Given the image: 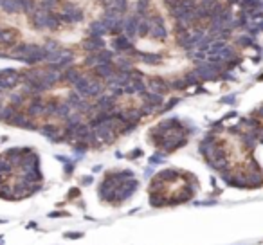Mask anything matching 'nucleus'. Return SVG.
Here are the masks:
<instances>
[{"mask_svg":"<svg viewBox=\"0 0 263 245\" xmlns=\"http://www.w3.org/2000/svg\"><path fill=\"white\" fill-rule=\"evenodd\" d=\"M105 47H106L105 38H90V36H87L81 41V51H85V54H94V52H97V51H101Z\"/></svg>","mask_w":263,"mask_h":245,"instance_id":"obj_8","label":"nucleus"},{"mask_svg":"<svg viewBox=\"0 0 263 245\" xmlns=\"http://www.w3.org/2000/svg\"><path fill=\"white\" fill-rule=\"evenodd\" d=\"M56 7H60V2L56 0H38V9L43 13H54Z\"/></svg>","mask_w":263,"mask_h":245,"instance_id":"obj_20","label":"nucleus"},{"mask_svg":"<svg viewBox=\"0 0 263 245\" xmlns=\"http://www.w3.org/2000/svg\"><path fill=\"white\" fill-rule=\"evenodd\" d=\"M74 162H76V161H72V162L69 161V162L63 164V173H65V175H72V171H74Z\"/></svg>","mask_w":263,"mask_h":245,"instance_id":"obj_27","label":"nucleus"},{"mask_svg":"<svg viewBox=\"0 0 263 245\" xmlns=\"http://www.w3.org/2000/svg\"><path fill=\"white\" fill-rule=\"evenodd\" d=\"M168 153H164L162 150H159V152H155L151 157H150V164L151 166H155V164H161V162H164V157H166Z\"/></svg>","mask_w":263,"mask_h":245,"instance_id":"obj_25","label":"nucleus"},{"mask_svg":"<svg viewBox=\"0 0 263 245\" xmlns=\"http://www.w3.org/2000/svg\"><path fill=\"white\" fill-rule=\"evenodd\" d=\"M41 47L45 49V52H47L49 56H52L54 52H58V51L61 49V45H60L58 41H54V40H47V41H45V43H43Z\"/></svg>","mask_w":263,"mask_h":245,"instance_id":"obj_23","label":"nucleus"},{"mask_svg":"<svg viewBox=\"0 0 263 245\" xmlns=\"http://www.w3.org/2000/svg\"><path fill=\"white\" fill-rule=\"evenodd\" d=\"M83 117H85V115H83V114H79V112H76V110H74V112H70V114L63 119V128H65V130H76V128H78V126L85 121Z\"/></svg>","mask_w":263,"mask_h":245,"instance_id":"obj_12","label":"nucleus"},{"mask_svg":"<svg viewBox=\"0 0 263 245\" xmlns=\"http://www.w3.org/2000/svg\"><path fill=\"white\" fill-rule=\"evenodd\" d=\"M92 171H94V173H97V171H101V166H94V168H92Z\"/></svg>","mask_w":263,"mask_h":245,"instance_id":"obj_38","label":"nucleus"},{"mask_svg":"<svg viewBox=\"0 0 263 245\" xmlns=\"http://www.w3.org/2000/svg\"><path fill=\"white\" fill-rule=\"evenodd\" d=\"M56 159H58V161H61V162H63V164H65V162H69V161H70V159H69V157H65V155H56Z\"/></svg>","mask_w":263,"mask_h":245,"instance_id":"obj_36","label":"nucleus"},{"mask_svg":"<svg viewBox=\"0 0 263 245\" xmlns=\"http://www.w3.org/2000/svg\"><path fill=\"white\" fill-rule=\"evenodd\" d=\"M0 11L5 13V14H22V9H20L16 0H2Z\"/></svg>","mask_w":263,"mask_h":245,"instance_id":"obj_15","label":"nucleus"},{"mask_svg":"<svg viewBox=\"0 0 263 245\" xmlns=\"http://www.w3.org/2000/svg\"><path fill=\"white\" fill-rule=\"evenodd\" d=\"M139 20H141V16L137 14V13H132V14H124V23H123V31H124V34L132 40V41H135V38L139 36V32H137V27H139Z\"/></svg>","mask_w":263,"mask_h":245,"instance_id":"obj_3","label":"nucleus"},{"mask_svg":"<svg viewBox=\"0 0 263 245\" xmlns=\"http://www.w3.org/2000/svg\"><path fill=\"white\" fill-rule=\"evenodd\" d=\"M150 29H151V20H150V14H148V16H141V20H139V27H137L139 36H141V38L150 36Z\"/></svg>","mask_w":263,"mask_h":245,"instance_id":"obj_17","label":"nucleus"},{"mask_svg":"<svg viewBox=\"0 0 263 245\" xmlns=\"http://www.w3.org/2000/svg\"><path fill=\"white\" fill-rule=\"evenodd\" d=\"M151 173H153V166L150 164V166L146 168V171H144V179H150V177H151Z\"/></svg>","mask_w":263,"mask_h":245,"instance_id":"obj_35","label":"nucleus"},{"mask_svg":"<svg viewBox=\"0 0 263 245\" xmlns=\"http://www.w3.org/2000/svg\"><path fill=\"white\" fill-rule=\"evenodd\" d=\"M234 101H236V96L234 94H231V96H227V97L222 99V103H225V105H234Z\"/></svg>","mask_w":263,"mask_h":245,"instance_id":"obj_31","label":"nucleus"},{"mask_svg":"<svg viewBox=\"0 0 263 245\" xmlns=\"http://www.w3.org/2000/svg\"><path fill=\"white\" fill-rule=\"evenodd\" d=\"M56 2H60V0H56Z\"/></svg>","mask_w":263,"mask_h":245,"instance_id":"obj_41","label":"nucleus"},{"mask_svg":"<svg viewBox=\"0 0 263 245\" xmlns=\"http://www.w3.org/2000/svg\"><path fill=\"white\" fill-rule=\"evenodd\" d=\"M83 99H85V97H83V96H81L79 92H76L74 88H72V90L69 92V96H67V101L70 103V106H72V110H78V106H79V103H81Z\"/></svg>","mask_w":263,"mask_h":245,"instance_id":"obj_21","label":"nucleus"},{"mask_svg":"<svg viewBox=\"0 0 263 245\" xmlns=\"http://www.w3.org/2000/svg\"><path fill=\"white\" fill-rule=\"evenodd\" d=\"M81 78V72L72 65V67H69V69H65L63 72H61V83H67V85H70V87H74V83L78 81Z\"/></svg>","mask_w":263,"mask_h":245,"instance_id":"obj_14","label":"nucleus"},{"mask_svg":"<svg viewBox=\"0 0 263 245\" xmlns=\"http://www.w3.org/2000/svg\"><path fill=\"white\" fill-rule=\"evenodd\" d=\"M110 45H112V49L117 52V54H128L135 45H133V41L123 32V34H117V36H112V41H110Z\"/></svg>","mask_w":263,"mask_h":245,"instance_id":"obj_4","label":"nucleus"},{"mask_svg":"<svg viewBox=\"0 0 263 245\" xmlns=\"http://www.w3.org/2000/svg\"><path fill=\"white\" fill-rule=\"evenodd\" d=\"M151 20V29H150V38L157 40V41H166L170 36V31L166 27V22L161 14H150Z\"/></svg>","mask_w":263,"mask_h":245,"instance_id":"obj_1","label":"nucleus"},{"mask_svg":"<svg viewBox=\"0 0 263 245\" xmlns=\"http://www.w3.org/2000/svg\"><path fill=\"white\" fill-rule=\"evenodd\" d=\"M79 195H81L79 188H72V189L67 193V198H69V200H74V198H79Z\"/></svg>","mask_w":263,"mask_h":245,"instance_id":"obj_28","label":"nucleus"},{"mask_svg":"<svg viewBox=\"0 0 263 245\" xmlns=\"http://www.w3.org/2000/svg\"><path fill=\"white\" fill-rule=\"evenodd\" d=\"M179 101H180L179 97H171V99H170V101H168L166 105H162V106H161V110H159V114H164V112H168V110H171L173 106H177V105H179Z\"/></svg>","mask_w":263,"mask_h":245,"instance_id":"obj_26","label":"nucleus"},{"mask_svg":"<svg viewBox=\"0 0 263 245\" xmlns=\"http://www.w3.org/2000/svg\"><path fill=\"white\" fill-rule=\"evenodd\" d=\"M150 11H151V2L150 0H137L135 2L133 13H137L139 16H148V14H151Z\"/></svg>","mask_w":263,"mask_h":245,"instance_id":"obj_18","label":"nucleus"},{"mask_svg":"<svg viewBox=\"0 0 263 245\" xmlns=\"http://www.w3.org/2000/svg\"><path fill=\"white\" fill-rule=\"evenodd\" d=\"M20 9H22V14L25 16H31L38 11V0H16Z\"/></svg>","mask_w":263,"mask_h":245,"instance_id":"obj_16","label":"nucleus"},{"mask_svg":"<svg viewBox=\"0 0 263 245\" xmlns=\"http://www.w3.org/2000/svg\"><path fill=\"white\" fill-rule=\"evenodd\" d=\"M236 45H240V47H252L256 41H254V38L251 36V34H247V32H243V34H240V36H236Z\"/></svg>","mask_w":263,"mask_h":245,"instance_id":"obj_22","label":"nucleus"},{"mask_svg":"<svg viewBox=\"0 0 263 245\" xmlns=\"http://www.w3.org/2000/svg\"><path fill=\"white\" fill-rule=\"evenodd\" d=\"M146 85H148V90H153V92H159V94H168L171 90V85L166 78L162 76H150L146 79Z\"/></svg>","mask_w":263,"mask_h":245,"instance_id":"obj_5","label":"nucleus"},{"mask_svg":"<svg viewBox=\"0 0 263 245\" xmlns=\"http://www.w3.org/2000/svg\"><path fill=\"white\" fill-rule=\"evenodd\" d=\"M92 182H94V177H92V175H88V177H83V179H81V184H83V186H90Z\"/></svg>","mask_w":263,"mask_h":245,"instance_id":"obj_33","label":"nucleus"},{"mask_svg":"<svg viewBox=\"0 0 263 245\" xmlns=\"http://www.w3.org/2000/svg\"><path fill=\"white\" fill-rule=\"evenodd\" d=\"M58 216H69L67 211H54V213H49V218H58Z\"/></svg>","mask_w":263,"mask_h":245,"instance_id":"obj_32","label":"nucleus"},{"mask_svg":"<svg viewBox=\"0 0 263 245\" xmlns=\"http://www.w3.org/2000/svg\"><path fill=\"white\" fill-rule=\"evenodd\" d=\"M135 58H139V61L146 63V65H161L162 63V56L157 52H146V51H137Z\"/></svg>","mask_w":263,"mask_h":245,"instance_id":"obj_10","label":"nucleus"},{"mask_svg":"<svg viewBox=\"0 0 263 245\" xmlns=\"http://www.w3.org/2000/svg\"><path fill=\"white\" fill-rule=\"evenodd\" d=\"M63 236L67 240H79V238H83V233H65Z\"/></svg>","mask_w":263,"mask_h":245,"instance_id":"obj_29","label":"nucleus"},{"mask_svg":"<svg viewBox=\"0 0 263 245\" xmlns=\"http://www.w3.org/2000/svg\"><path fill=\"white\" fill-rule=\"evenodd\" d=\"M133 61H135L133 58H130V56H123V54H117V56L114 58V65H115V69H117V70H126V72H130V70L135 69Z\"/></svg>","mask_w":263,"mask_h":245,"instance_id":"obj_13","label":"nucleus"},{"mask_svg":"<svg viewBox=\"0 0 263 245\" xmlns=\"http://www.w3.org/2000/svg\"><path fill=\"white\" fill-rule=\"evenodd\" d=\"M25 114L38 119V117H45V99L41 96H36V97H31L25 105Z\"/></svg>","mask_w":263,"mask_h":245,"instance_id":"obj_2","label":"nucleus"},{"mask_svg":"<svg viewBox=\"0 0 263 245\" xmlns=\"http://www.w3.org/2000/svg\"><path fill=\"white\" fill-rule=\"evenodd\" d=\"M170 85H171V90H186V88H188L184 76H182V78H175V79H171Z\"/></svg>","mask_w":263,"mask_h":245,"instance_id":"obj_24","label":"nucleus"},{"mask_svg":"<svg viewBox=\"0 0 263 245\" xmlns=\"http://www.w3.org/2000/svg\"><path fill=\"white\" fill-rule=\"evenodd\" d=\"M229 5H236V4H240V0H225Z\"/></svg>","mask_w":263,"mask_h":245,"instance_id":"obj_37","label":"nucleus"},{"mask_svg":"<svg viewBox=\"0 0 263 245\" xmlns=\"http://www.w3.org/2000/svg\"><path fill=\"white\" fill-rule=\"evenodd\" d=\"M139 157H142V150H141V148H137V150H133L132 153H128V159H139Z\"/></svg>","mask_w":263,"mask_h":245,"instance_id":"obj_30","label":"nucleus"},{"mask_svg":"<svg viewBox=\"0 0 263 245\" xmlns=\"http://www.w3.org/2000/svg\"><path fill=\"white\" fill-rule=\"evenodd\" d=\"M70 112H74V110H72V106H70L69 101H58V108H56V115L54 117H60L63 121Z\"/></svg>","mask_w":263,"mask_h":245,"instance_id":"obj_19","label":"nucleus"},{"mask_svg":"<svg viewBox=\"0 0 263 245\" xmlns=\"http://www.w3.org/2000/svg\"><path fill=\"white\" fill-rule=\"evenodd\" d=\"M4 97H5V92H4V90H0V99H4Z\"/></svg>","mask_w":263,"mask_h":245,"instance_id":"obj_39","label":"nucleus"},{"mask_svg":"<svg viewBox=\"0 0 263 245\" xmlns=\"http://www.w3.org/2000/svg\"><path fill=\"white\" fill-rule=\"evenodd\" d=\"M18 40H20V34L14 27H5V29L0 27V47H9L11 49L13 45L18 43Z\"/></svg>","mask_w":263,"mask_h":245,"instance_id":"obj_7","label":"nucleus"},{"mask_svg":"<svg viewBox=\"0 0 263 245\" xmlns=\"http://www.w3.org/2000/svg\"><path fill=\"white\" fill-rule=\"evenodd\" d=\"M139 97L142 103H150V105H157V106H162V103H164V96L159 92H153V90H144L139 94Z\"/></svg>","mask_w":263,"mask_h":245,"instance_id":"obj_11","label":"nucleus"},{"mask_svg":"<svg viewBox=\"0 0 263 245\" xmlns=\"http://www.w3.org/2000/svg\"><path fill=\"white\" fill-rule=\"evenodd\" d=\"M115 65H114V61L112 63H99V65H96L92 70H90V74L92 76H96L97 79H103V81H108L114 74H115Z\"/></svg>","mask_w":263,"mask_h":245,"instance_id":"obj_6","label":"nucleus"},{"mask_svg":"<svg viewBox=\"0 0 263 245\" xmlns=\"http://www.w3.org/2000/svg\"><path fill=\"white\" fill-rule=\"evenodd\" d=\"M256 137H258V142H263V124L256 130Z\"/></svg>","mask_w":263,"mask_h":245,"instance_id":"obj_34","label":"nucleus"},{"mask_svg":"<svg viewBox=\"0 0 263 245\" xmlns=\"http://www.w3.org/2000/svg\"><path fill=\"white\" fill-rule=\"evenodd\" d=\"M2 243H4V238H2V236H0V245H2Z\"/></svg>","mask_w":263,"mask_h":245,"instance_id":"obj_40","label":"nucleus"},{"mask_svg":"<svg viewBox=\"0 0 263 245\" xmlns=\"http://www.w3.org/2000/svg\"><path fill=\"white\" fill-rule=\"evenodd\" d=\"M106 34H108V31H106V27L103 25V22L99 18L90 22L88 27H87V36H90V38H105Z\"/></svg>","mask_w":263,"mask_h":245,"instance_id":"obj_9","label":"nucleus"}]
</instances>
